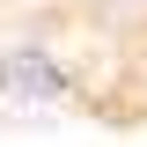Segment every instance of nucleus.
<instances>
[{"label":"nucleus","instance_id":"nucleus-1","mask_svg":"<svg viewBox=\"0 0 147 147\" xmlns=\"http://www.w3.org/2000/svg\"><path fill=\"white\" fill-rule=\"evenodd\" d=\"M74 96V74L52 44H7L0 52V110H52Z\"/></svg>","mask_w":147,"mask_h":147}]
</instances>
